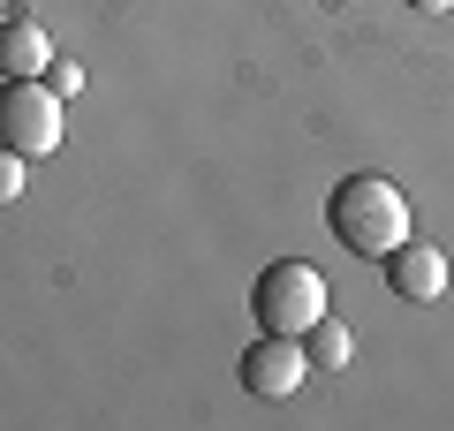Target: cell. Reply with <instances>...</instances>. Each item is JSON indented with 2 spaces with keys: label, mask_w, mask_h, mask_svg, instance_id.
Here are the masks:
<instances>
[{
  "label": "cell",
  "mask_w": 454,
  "mask_h": 431,
  "mask_svg": "<svg viewBox=\"0 0 454 431\" xmlns=\"http://www.w3.org/2000/svg\"><path fill=\"white\" fill-rule=\"evenodd\" d=\"M23 167H31V160L0 144V205H16V197H23Z\"/></svg>",
  "instance_id": "ba28073f"
},
{
  "label": "cell",
  "mask_w": 454,
  "mask_h": 431,
  "mask_svg": "<svg viewBox=\"0 0 454 431\" xmlns=\"http://www.w3.org/2000/svg\"><path fill=\"white\" fill-rule=\"evenodd\" d=\"M46 68H53V38H46V23L8 16V23H0V76H46Z\"/></svg>",
  "instance_id": "8992f818"
},
{
  "label": "cell",
  "mask_w": 454,
  "mask_h": 431,
  "mask_svg": "<svg viewBox=\"0 0 454 431\" xmlns=\"http://www.w3.org/2000/svg\"><path fill=\"white\" fill-rule=\"evenodd\" d=\"M0 144L23 152V160L61 152V91L38 76H8V91H0Z\"/></svg>",
  "instance_id": "3957f363"
},
{
  "label": "cell",
  "mask_w": 454,
  "mask_h": 431,
  "mask_svg": "<svg viewBox=\"0 0 454 431\" xmlns=\"http://www.w3.org/2000/svg\"><path fill=\"white\" fill-rule=\"evenodd\" d=\"M409 8H417V16H447L454 0H409Z\"/></svg>",
  "instance_id": "30bf717a"
},
{
  "label": "cell",
  "mask_w": 454,
  "mask_h": 431,
  "mask_svg": "<svg viewBox=\"0 0 454 431\" xmlns=\"http://www.w3.org/2000/svg\"><path fill=\"white\" fill-rule=\"evenodd\" d=\"M303 356H310L318 371H348L356 333H348V325H333V318H318V325H303Z\"/></svg>",
  "instance_id": "52a82bcc"
},
{
  "label": "cell",
  "mask_w": 454,
  "mask_h": 431,
  "mask_svg": "<svg viewBox=\"0 0 454 431\" xmlns=\"http://www.w3.org/2000/svg\"><path fill=\"white\" fill-rule=\"evenodd\" d=\"M235 379L250 386L258 401H288L295 386L310 379V356H303V333H258L235 364Z\"/></svg>",
  "instance_id": "277c9868"
},
{
  "label": "cell",
  "mask_w": 454,
  "mask_h": 431,
  "mask_svg": "<svg viewBox=\"0 0 454 431\" xmlns=\"http://www.w3.org/2000/svg\"><path fill=\"white\" fill-rule=\"evenodd\" d=\"M250 318H258L265 333H303V325H318L325 318L318 265H303V257H273V265L258 272V287H250Z\"/></svg>",
  "instance_id": "7a4b0ae2"
},
{
  "label": "cell",
  "mask_w": 454,
  "mask_h": 431,
  "mask_svg": "<svg viewBox=\"0 0 454 431\" xmlns=\"http://www.w3.org/2000/svg\"><path fill=\"white\" fill-rule=\"evenodd\" d=\"M325 227H333L356 257H387L394 242H409V197L394 190L387 175H348L325 197Z\"/></svg>",
  "instance_id": "6da1fadb"
},
{
  "label": "cell",
  "mask_w": 454,
  "mask_h": 431,
  "mask_svg": "<svg viewBox=\"0 0 454 431\" xmlns=\"http://www.w3.org/2000/svg\"><path fill=\"white\" fill-rule=\"evenodd\" d=\"M387 287L402 295V303H439L447 295V250H432V242H394L387 250Z\"/></svg>",
  "instance_id": "5b68a950"
},
{
  "label": "cell",
  "mask_w": 454,
  "mask_h": 431,
  "mask_svg": "<svg viewBox=\"0 0 454 431\" xmlns=\"http://www.w3.org/2000/svg\"><path fill=\"white\" fill-rule=\"evenodd\" d=\"M46 76H53V91H61V98H68V91H83V68H76V61H53Z\"/></svg>",
  "instance_id": "9c48e42d"
}]
</instances>
